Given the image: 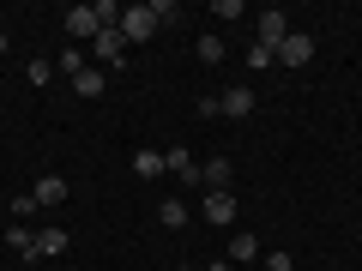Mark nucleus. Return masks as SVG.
<instances>
[{
  "mask_svg": "<svg viewBox=\"0 0 362 271\" xmlns=\"http://www.w3.org/2000/svg\"><path fill=\"white\" fill-rule=\"evenodd\" d=\"M115 30L127 37V49H139V42H151L163 25H157V13L145 6V0H133V6H121V25H115Z\"/></svg>",
  "mask_w": 362,
  "mask_h": 271,
  "instance_id": "1",
  "label": "nucleus"
},
{
  "mask_svg": "<svg viewBox=\"0 0 362 271\" xmlns=\"http://www.w3.org/2000/svg\"><path fill=\"white\" fill-rule=\"evenodd\" d=\"M290 30H296V25H290V13H278V6H266V13L254 18V42H259V49H272V54H278V42H284Z\"/></svg>",
  "mask_w": 362,
  "mask_h": 271,
  "instance_id": "2",
  "label": "nucleus"
},
{
  "mask_svg": "<svg viewBox=\"0 0 362 271\" xmlns=\"http://www.w3.org/2000/svg\"><path fill=\"white\" fill-rule=\"evenodd\" d=\"M199 187L206 193H235V163L230 157H206L199 163Z\"/></svg>",
  "mask_w": 362,
  "mask_h": 271,
  "instance_id": "3",
  "label": "nucleus"
},
{
  "mask_svg": "<svg viewBox=\"0 0 362 271\" xmlns=\"http://www.w3.org/2000/svg\"><path fill=\"white\" fill-rule=\"evenodd\" d=\"M254 109H259L254 85H230V90H223V97H218V115H230V121H247V115H254Z\"/></svg>",
  "mask_w": 362,
  "mask_h": 271,
  "instance_id": "4",
  "label": "nucleus"
},
{
  "mask_svg": "<svg viewBox=\"0 0 362 271\" xmlns=\"http://www.w3.org/2000/svg\"><path fill=\"white\" fill-rule=\"evenodd\" d=\"M163 169L181 181V187H199V163H194V151H187V145H169V151H163Z\"/></svg>",
  "mask_w": 362,
  "mask_h": 271,
  "instance_id": "5",
  "label": "nucleus"
},
{
  "mask_svg": "<svg viewBox=\"0 0 362 271\" xmlns=\"http://www.w3.org/2000/svg\"><path fill=\"white\" fill-rule=\"evenodd\" d=\"M90 54H97L103 66H127V37H121L115 25H109V30H97V42H90Z\"/></svg>",
  "mask_w": 362,
  "mask_h": 271,
  "instance_id": "6",
  "label": "nucleus"
},
{
  "mask_svg": "<svg viewBox=\"0 0 362 271\" xmlns=\"http://www.w3.org/2000/svg\"><path fill=\"white\" fill-rule=\"evenodd\" d=\"M61 25H66V42H73V49H78V42H97V30H103L90 6H73V13H66Z\"/></svg>",
  "mask_w": 362,
  "mask_h": 271,
  "instance_id": "7",
  "label": "nucleus"
},
{
  "mask_svg": "<svg viewBox=\"0 0 362 271\" xmlns=\"http://www.w3.org/2000/svg\"><path fill=\"white\" fill-rule=\"evenodd\" d=\"M314 61V37L308 30H290L284 42H278V66H308Z\"/></svg>",
  "mask_w": 362,
  "mask_h": 271,
  "instance_id": "8",
  "label": "nucleus"
},
{
  "mask_svg": "<svg viewBox=\"0 0 362 271\" xmlns=\"http://www.w3.org/2000/svg\"><path fill=\"white\" fill-rule=\"evenodd\" d=\"M199 217L218 223V229H230V223H235V193H206V199H199Z\"/></svg>",
  "mask_w": 362,
  "mask_h": 271,
  "instance_id": "9",
  "label": "nucleus"
},
{
  "mask_svg": "<svg viewBox=\"0 0 362 271\" xmlns=\"http://www.w3.org/2000/svg\"><path fill=\"white\" fill-rule=\"evenodd\" d=\"M30 199H37L42 211H49V205H66V175H37V193H30Z\"/></svg>",
  "mask_w": 362,
  "mask_h": 271,
  "instance_id": "10",
  "label": "nucleus"
},
{
  "mask_svg": "<svg viewBox=\"0 0 362 271\" xmlns=\"http://www.w3.org/2000/svg\"><path fill=\"white\" fill-rule=\"evenodd\" d=\"M133 175H139V181H157V175H169V169H163V151L139 145V151H133Z\"/></svg>",
  "mask_w": 362,
  "mask_h": 271,
  "instance_id": "11",
  "label": "nucleus"
},
{
  "mask_svg": "<svg viewBox=\"0 0 362 271\" xmlns=\"http://www.w3.org/2000/svg\"><path fill=\"white\" fill-rule=\"evenodd\" d=\"M61 253H66V229H61V223L37 229V259H61Z\"/></svg>",
  "mask_w": 362,
  "mask_h": 271,
  "instance_id": "12",
  "label": "nucleus"
},
{
  "mask_svg": "<svg viewBox=\"0 0 362 271\" xmlns=\"http://www.w3.org/2000/svg\"><path fill=\"white\" fill-rule=\"evenodd\" d=\"M73 90H78V97L90 103V97H103V90H109V73H103V66H85V73L73 78Z\"/></svg>",
  "mask_w": 362,
  "mask_h": 271,
  "instance_id": "13",
  "label": "nucleus"
},
{
  "mask_svg": "<svg viewBox=\"0 0 362 271\" xmlns=\"http://www.w3.org/2000/svg\"><path fill=\"white\" fill-rule=\"evenodd\" d=\"M6 247L25 259H37V235H30V223H6Z\"/></svg>",
  "mask_w": 362,
  "mask_h": 271,
  "instance_id": "14",
  "label": "nucleus"
},
{
  "mask_svg": "<svg viewBox=\"0 0 362 271\" xmlns=\"http://www.w3.org/2000/svg\"><path fill=\"white\" fill-rule=\"evenodd\" d=\"M242 259H259V235H254V229L230 235V265H242Z\"/></svg>",
  "mask_w": 362,
  "mask_h": 271,
  "instance_id": "15",
  "label": "nucleus"
},
{
  "mask_svg": "<svg viewBox=\"0 0 362 271\" xmlns=\"http://www.w3.org/2000/svg\"><path fill=\"white\" fill-rule=\"evenodd\" d=\"M187 217H194V211L181 205V199H163V205H157V223H163V229H187Z\"/></svg>",
  "mask_w": 362,
  "mask_h": 271,
  "instance_id": "16",
  "label": "nucleus"
},
{
  "mask_svg": "<svg viewBox=\"0 0 362 271\" xmlns=\"http://www.w3.org/2000/svg\"><path fill=\"white\" fill-rule=\"evenodd\" d=\"M194 54H199V61H206V66H218V61H223V54H230V49H223V37H218V30H206V37L194 42Z\"/></svg>",
  "mask_w": 362,
  "mask_h": 271,
  "instance_id": "17",
  "label": "nucleus"
},
{
  "mask_svg": "<svg viewBox=\"0 0 362 271\" xmlns=\"http://www.w3.org/2000/svg\"><path fill=\"white\" fill-rule=\"evenodd\" d=\"M54 73L78 78V73H85V49H73V42H66V54H61V61H54Z\"/></svg>",
  "mask_w": 362,
  "mask_h": 271,
  "instance_id": "18",
  "label": "nucleus"
},
{
  "mask_svg": "<svg viewBox=\"0 0 362 271\" xmlns=\"http://www.w3.org/2000/svg\"><path fill=\"white\" fill-rule=\"evenodd\" d=\"M247 66H254V73H272V66H278V54L259 49V42H247Z\"/></svg>",
  "mask_w": 362,
  "mask_h": 271,
  "instance_id": "19",
  "label": "nucleus"
},
{
  "mask_svg": "<svg viewBox=\"0 0 362 271\" xmlns=\"http://www.w3.org/2000/svg\"><path fill=\"white\" fill-rule=\"evenodd\" d=\"M25 78H30V90L49 85V78H54V61H30V66H25Z\"/></svg>",
  "mask_w": 362,
  "mask_h": 271,
  "instance_id": "20",
  "label": "nucleus"
},
{
  "mask_svg": "<svg viewBox=\"0 0 362 271\" xmlns=\"http://www.w3.org/2000/svg\"><path fill=\"white\" fill-rule=\"evenodd\" d=\"M242 13H247L242 0H211V18H242Z\"/></svg>",
  "mask_w": 362,
  "mask_h": 271,
  "instance_id": "21",
  "label": "nucleus"
},
{
  "mask_svg": "<svg viewBox=\"0 0 362 271\" xmlns=\"http://www.w3.org/2000/svg\"><path fill=\"white\" fill-rule=\"evenodd\" d=\"M25 217H37V199L18 193V199H13V223H25Z\"/></svg>",
  "mask_w": 362,
  "mask_h": 271,
  "instance_id": "22",
  "label": "nucleus"
},
{
  "mask_svg": "<svg viewBox=\"0 0 362 271\" xmlns=\"http://www.w3.org/2000/svg\"><path fill=\"white\" fill-rule=\"evenodd\" d=\"M259 265H266V271H296V259H290V253H259Z\"/></svg>",
  "mask_w": 362,
  "mask_h": 271,
  "instance_id": "23",
  "label": "nucleus"
},
{
  "mask_svg": "<svg viewBox=\"0 0 362 271\" xmlns=\"http://www.w3.org/2000/svg\"><path fill=\"white\" fill-rule=\"evenodd\" d=\"M206 271H235V265H230V259H211V265H206Z\"/></svg>",
  "mask_w": 362,
  "mask_h": 271,
  "instance_id": "24",
  "label": "nucleus"
},
{
  "mask_svg": "<svg viewBox=\"0 0 362 271\" xmlns=\"http://www.w3.org/2000/svg\"><path fill=\"white\" fill-rule=\"evenodd\" d=\"M0 54H6V30H0Z\"/></svg>",
  "mask_w": 362,
  "mask_h": 271,
  "instance_id": "25",
  "label": "nucleus"
},
{
  "mask_svg": "<svg viewBox=\"0 0 362 271\" xmlns=\"http://www.w3.org/2000/svg\"><path fill=\"white\" fill-rule=\"evenodd\" d=\"M181 271H206V265H181Z\"/></svg>",
  "mask_w": 362,
  "mask_h": 271,
  "instance_id": "26",
  "label": "nucleus"
}]
</instances>
